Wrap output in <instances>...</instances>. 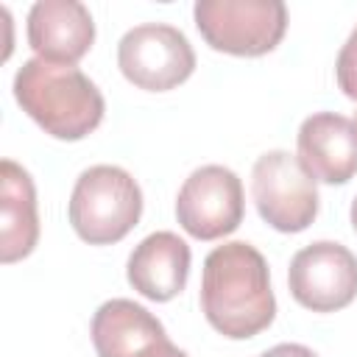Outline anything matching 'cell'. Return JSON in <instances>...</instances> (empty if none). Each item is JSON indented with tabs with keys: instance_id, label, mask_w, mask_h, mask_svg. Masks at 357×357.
<instances>
[{
	"instance_id": "cell-4",
	"label": "cell",
	"mask_w": 357,
	"mask_h": 357,
	"mask_svg": "<svg viewBox=\"0 0 357 357\" xmlns=\"http://www.w3.org/2000/svg\"><path fill=\"white\" fill-rule=\"evenodd\" d=\"M192 17L204 42L231 56H265L287 31L282 0H198Z\"/></svg>"
},
{
	"instance_id": "cell-13",
	"label": "cell",
	"mask_w": 357,
	"mask_h": 357,
	"mask_svg": "<svg viewBox=\"0 0 357 357\" xmlns=\"http://www.w3.org/2000/svg\"><path fill=\"white\" fill-rule=\"evenodd\" d=\"M89 335L98 357H137L151 343L167 337L159 318L131 298H112L100 304L92 315Z\"/></svg>"
},
{
	"instance_id": "cell-9",
	"label": "cell",
	"mask_w": 357,
	"mask_h": 357,
	"mask_svg": "<svg viewBox=\"0 0 357 357\" xmlns=\"http://www.w3.org/2000/svg\"><path fill=\"white\" fill-rule=\"evenodd\" d=\"M95 42V22L78 0H39L28 11V45L36 59L56 64L81 61Z\"/></svg>"
},
{
	"instance_id": "cell-16",
	"label": "cell",
	"mask_w": 357,
	"mask_h": 357,
	"mask_svg": "<svg viewBox=\"0 0 357 357\" xmlns=\"http://www.w3.org/2000/svg\"><path fill=\"white\" fill-rule=\"evenodd\" d=\"M137 357H190L187 351H181L178 346H173L167 337L165 340H156V343H151L145 351H139Z\"/></svg>"
},
{
	"instance_id": "cell-12",
	"label": "cell",
	"mask_w": 357,
	"mask_h": 357,
	"mask_svg": "<svg viewBox=\"0 0 357 357\" xmlns=\"http://www.w3.org/2000/svg\"><path fill=\"white\" fill-rule=\"evenodd\" d=\"M39 240L36 190L25 167L11 159L0 165V262L11 265L33 251Z\"/></svg>"
},
{
	"instance_id": "cell-7",
	"label": "cell",
	"mask_w": 357,
	"mask_h": 357,
	"mask_svg": "<svg viewBox=\"0 0 357 357\" xmlns=\"http://www.w3.org/2000/svg\"><path fill=\"white\" fill-rule=\"evenodd\" d=\"M245 201L234 170L204 165L190 173L176 198V218L195 240H220L243 223Z\"/></svg>"
},
{
	"instance_id": "cell-2",
	"label": "cell",
	"mask_w": 357,
	"mask_h": 357,
	"mask_svg": "<svg viewBox=\"0 0 357 357\" xmlns=\"http://www.w3.org/2000/svg\"><path fill=\"white\" fill-rule=\"evenodd\" d=\"M14 98L22 112L56 139H84L103 120V95L75 64L28 59L14 75Z\"/></svg>"
},
{
	"instance_id": "cell-5",
	"label": "cell",
	"mask_w": 357,
	"mask_h": 357,
	"mask_svg": "<svg viewBox=\"0 0 357 357\" xmlns=\"http://www.w3.org/2000/svg\"><path fill=\"white\" fill-rule=\"evenodd\" d=\"M251 195L259 218L276 231H304L318 215L315 178L290 151H268L254 162Z\"/></svg>"
},
{
	"instance_id": "cell-18",
	"label": "cell",
	"mask_w": 357,
	"mask_h": 357,
	"mask_svg": "<svg viewBox=\"0 0 357 357\" xmlns=\"http://www.w3.org/2000/svg\"><path fill=\"white\" fill-rule=\"evenodd\" d=\"M354 128H357V112H354Z\"/></svg>"
},
{
	"instance_id": "cell-17",
	"label": "cell",
	"mask_w": 357,
	"mask_h": 357,
	"mask_svg": "<svg viewBox=\"0 0 357 357\" xmlns=\"http://www.w3.org/2000/svg\"><path fill=\"white\" fill-rule=\"evenodd\" d=\"M351 226H354V231H357V198L351 201Z\"/></svg>"
},
{
	"instance_id": "cell-8",
	"label": "cell",
	"mask_w": 357,
	"mask_h": 357,
	"mask_svg": "<svg viewBox=\"0 0 357 357\" xmlns=\"http://www.w3.org/2000/svg\"><path fill=\"white\" fill-rule=\"evenodd\" d=\"M290 296L312 312H335L357 298V257L332 240L296 251L287 271Z\"/></svg>"
},
{
	"instance_id": "cell-14",
	"label": "cell",
	"mask_w": 357,
	"mask_h": 357,
	"mask_svg": "<svg viewBox=\"0 0 357 357\" xmlns=\"http://www.w3.org/2000/svg\"><path fill=\"white\" fill-rule=\"evenodd\" d=\"M335 75H337V86L343 89V95L349 100H357V28L351 31V36L337 53Z\"/></svg>"
},
{
	"instance_id": "cell-3",
	"label": "cell",
	"mask_w": 357,
	"mask_h": 357,
	"mask_svg": "<svg viewBox=\"0 0 357 357\" xmlns=\"http://www.w3.org/2000/svg\"><path fill=\"white\" fill-rule=\"evenodd\" d=\"M67 212L84 243L112 245L139 223L142 190L128 170L117 165H95L78 176Z\"/></svg>"
},
{
	"instance_id": "cell-10",
	"label": "cell",
	"mask_w": 357,
	"mask_h": 357,
	"mask_svg": "<svg viewBox=\"0 0 357 357\" xmlns=\"http://www.w3.org/2000/svg\"><path fill=\"white\" fill-rule=\"evenodd\" d=\"M298 159L324 184H346L357 173L354 120L335 112H315L298 128Z\"/></svg>"
},
{
	"instance_id": "cell-11",
	"label": "cell",
	"mask_w": 357,
	"mask_h": 357,
	"mask_svg": "<svg viewBox=\"0 0 357 357\" xmlns=\"http://www.w3.org/2000/svg\"><path fill=\"white\" fill-rule=\"evenodd\" d=\"M126 273L128 284L139 296L151 301H170L187 284L190 245L173 231H153L131 251Z\"/></svg>"
},
{
	"instance_id": "cell-1",
	"label": "cell",
	"mask_w": 357,
	"mask_h": 357,
	"mask_svg": "<svg viewBox=\"0 0 357 357\" xmlns=\"http://www.w3.org/2000/svg\"><path fill=\"white\" fill-rule=\"evenodd\" d=\"M201 310L215 332L245 340L276 318V298L265 257L248 243H223L204 259Z\"/></svg>"
},
{
	"instance_id": "cell-6",
	"label": "cell",
	"mask_w": 357,
	"mask_h": 357,
	"mask_svg": "<svg viewBox=\"0 0 357 357\" xmlns=\"http://www.w3.org/2000/svg\"><path fill=\"white\" fill-rule=\"evenodd\" d=\"M117 67L137 89L167 92L192 75L195 53L178 28L145 22L123 33L117 45Z\"/></svg>"
},
{
	"instance_id": "cell-15",
	"label": "cell",
	"mask_w": 357,
	"mask_h": 357,
	"mask_svg": "<svg viewBox=\"0 0 357 357\" xmlns=\"http://www.w3.org/2000/svg\"><path fill=\"white\" fill-rule=\"evenodd\" d=\"M259 357H318V354L312 349L301 346V343H279V346L262 351Z\"/></svg>"
}]
</instances>
